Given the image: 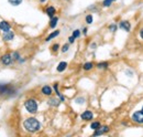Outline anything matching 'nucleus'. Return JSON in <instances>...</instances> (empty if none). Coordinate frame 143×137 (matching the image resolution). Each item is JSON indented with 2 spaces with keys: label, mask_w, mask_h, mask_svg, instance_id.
Returning a JSON list of instances; mask_svg holds the SVG:
<instances>
[{
  "label": "nucleus",
  "mask_w": 143,
  "mask_h": 137,
  "mask_svg": "<svg viewBox=\"0 0 143 137\" xmlns=\"http://www.w3.org/2000/svg\"><path fill=\"white\" fill-rule=\"evenodd\" d=\"M23 126L28 132H30V133H35V132L40 130V128H41L40 122L36 118H34V117H30V118L25 120L23 123Z\"/></svg>",
  "instance_id": "obj_1"
},
{
  "label": "nucleus",
  "mask_w": 143,
  "mask_h": 137,
  "mask_svg": "<svg viewBox=\"0 0 143 137\" xmlns=\"http://www.w3.org/2000/svg\"><path fill=\"white\" fill-rule=\"evenodd\" d=\"M24 106L26 108V111L29 113H32V114H34V113H36V111H38V103H36V101L33 100V98L28 100L24 103Z\"/></svg>",
  "instance_id": "obj_2"
},
{
  "label": "nucleus",
  "mask_w": 143,
  "mask_h": 137,
  "mask_svg": "<svg viewBox=\"0 0 143 137\" xmlns=\"http://www.w3.org/2000/svg\"><path fill=\"white\" fill-rule=\"evenodd\" d=\"M132 121L134 123H138V124H143V110L133 113Z\"/></svg>",
  "instance_id": "obj_3"
},
{
  "label": "nucleus",
  "mask_w": 143,
  "mask_h": 137,
  "mask_svg": "<svg viewBox=\"0 0 143 137\" xmlns=\"http://www.w3.org/2000/svg\"><path fill=\"white\" fill-rule=\"evenodd\" d=\"M13 92V90L9 86V85H6V84H0V94L3 95V94H11Z\"/></svg>",
  "instance_id": "obj_4"
},
{
  "label": "nucleus",
  "mask_w": 143,
  "mask_h": 137,
  "mask_svg": "<svg viewBox=\"0 0 143 137\" xmlns=\"http://www.w3.org/2000/svg\"><path fill=\"white\" fill-rule=\"evenodd\" d=\"M119 27H120V29H122V30H124V31H130V29H131V25H130V22L129 21H121L120 22V25H119Z\"/></svg>",
  "instance_id": "obj_5"
},
{
  "label": "nucleus",
  "mask_w": 143,
  "mask_h": 137,
  "mask_svg": "<svg viewBox=\"0 0 143 137\" xmlns=\"http://www.w3.org/2000/svg\"><path fill=\"white\" fill-rule=\"evenodd\" d=\"M13 59H12V55H10V54H4L2 58H1V62L4 64V65H9L11 63V61H12Z\"/></svg>",
  "instance_id": "obj_6"
},
{
  "label": "nucleus",
  "mask_w": 143,
  "mask_h": 137,
  "mask_svg": "<svg viewBox=\"0 0 143 137\" xmlns=\"http://www.w3.org/2000/svg\"><path fill=\"white\" fill-rule=\"evenodd\" d=\"M93 113H91L90 111H85L84 113L81 114V120H84V121H90V120H93Z\"/></svg>",
  "instance_id": "obj_7"
},
{
  "label": "nucleus",
  "mask_w": 143,
  "mask_h": 137,
  "mask_svg": "<svg viewBox=\"0 0 143 137\" xmlns=\"http://www.w3.org/2000/svg\"><path fill=\"white\" fill-rule=\"evenodd\" d=\"M109 130V127L108 126H103V127H99L98 129H96L94 136H98V135H101V134H105L107 133V132Z\"/></svg>",
  "instance_id": "obj_8"
},
{
  "label": "nucleus",
  "mask_w": 143,
  "mask_h": 137,
  "mask_svg": "<svg viewBox=\"0 0 143 137\" xmlns=\"http://www.w3.org/2000/svg\"><path fill=\"white\" fill-rule=\"evenodd\" d=\"M0 30L3 32H9L10 31V25L6 21H1L0 22Z\"/></svg>",
  "instance_id": "obj_9"
},
{
  "label": "nucleus",
  "mask_w": 143,
  "mask_h": 137,
  "mask_svg": "<svg viewBox=\"0 0 143 137\" xmlns=\"http://www.w3.org/2000/svg\"><path fill=\"white\" fill-rule=\"evenodd\" d=\"M3 40L4 41H11L13 38H15V33H13L12 31H9V32H4V34H3Z\"/></svg>",
  "instance_id": "obj_10"
},
{
  "label": "nucleus",
  "mask_w": 143,
  "mask_h": 137,
  "mask_svg": "<svg viewBox=\"0 0 143 137\" xmlns=\"http://www.w3.org/2000/svg\"><path fill=\"white\" fill-rule=\"evenodd\" d=\"M42 93L44 95H51V94H52V88H51L49 85H45L42 87Z\"/></svg>",
  "instance_id": "obj_11"
},
{
  "label": "nucleus",
  "mask_w": 143,
  "mask_h": 137,
  "mask_svg": "<svg viewBox=\"0 0 143 137\" xmlns=\"http://www.w3.org/2000/svg\"><path fill=\"white\" fill-rule=\"evenodd\" d=\"M66 68H67V63L66 62H61L58 64V67H57V71H58V72H63Z\"/></svg>",
  "instance_id": "obj_12"
},
{
  "label": "nucleus",
  "mask_w": 143,
  "mask_h": 137,
  "mask_svg": "<svg viewBox=\"0 0 143 137\" xmlns=\"http://www.w3.org/2000/svg\"><path fill=\"white\" fill-rule=\"evenodd\" d=\"M46 13H47V16H49V17L53 18L54 13H55V8H54V7H49V8L46 9Z\"/></svg>",
  "instance_id": "obj_13"
},
{
  "label": "nucleus",
  "mask_w": 143,
  "mask_h": 137,
  "mask_svg": "<svg viewBox=\"0 0 143 137\" xmlns=\"http://www.w3.org/2000/svg\"><path fill=\"white\" fill-rule=\"evenodd\" d=\"M57 21H58V18L57 17H53L51 19V23H50V27L51 28H55L57 25Z\"/></svg>",
  "instance_id": "obj_14"
},
{
  "label": "nucleus",
  "mask_w": 143,
  "mask_h": 137,
  "mask_svg": "<svg viewBox=\"0 0 143 137\" xmlns=\"http://www.w3.org/2000/svg\"><path fill=\"white\" fill-rule=\"evenodd\" d=\"M59 34V30H56V31H54L53 32V33H51L47 38H46V40H45V41H50V40H52L53 39V38H55V37H57Z\"/></svg>",
  "instance_id": "obj_15"
},
{
  "label": "nucleus",
  "mask_w": 143,
  "mask_h": 137,
  "mask_svg": "<svg viewBox=\"0 0 143 137\" xmlns=\"http://www.w3.org/2000/svg\"><path fill=\"white\" fill-rule=\"evenodd\" d=\"M93 67H94V64L91 63V62H87V63H85L84 64V70H86V71H89V70H91L93 69Z\"/></svg>",
  "instance_id": "obj_16"
},
{
  "label": "nucleus",
  "mask_w": 143,
  "mask_h": 137,
  "mask_svg": "<svg viewBox=\"0 0 143 137\" xmlns=\"http://www.w3.org/2000/svg\"><path fill=\"white\" fill-rule=\"evenodd\" d=\"M49 104H50V105H53V106H58L59 105V101L55 100V98H52V100L49 101Z\"/></svg>",
  "instance_id": "obj_17"
},
{
  "label": "nucleus",
  "mask_w": 143,
  "mask_h": 137,
  "mask_svg": "<svg viewBox=\"0 0 143 137\" xmlns=\"http://www.w3.org/2000/svg\"><path fill=\"white\" fill-rule=\"evenodd\" d=\"M90 127H91L93 129H95V130H96V129H98L99 127H100V123H99V122H94V123H91Z\"/></svg>",
  "instance_id": "obj_18"
},
{
  "label": "nucleus",
  "mask_w": 143,
  "mask_h": 137,
  "mask_svg": "<svg viewBox=\"0 0 143 137\" xmlns=\"http://www.w3.org/2000/svg\"><path fill=\"white\" fill-rule=\"evenodd\" d=\"M9 2H10L12 6H19V4H21L22 0H8Z\"/></svg>",
  "instance_id": "obj_19"
},
{
  "label": "nucleus",
  "mask_w": 143,
  "mask_h": 137,
  "mask_svg": "<svg viewBox=\"0 0 143 137\" xmlns=\"http://www.w3.org/2000/svg\"><path fill=\"white\" fill-rule=\"evenodd\" d=\"M114 1V0H104L103 1V6L104 7H109V6H111V3Z\"/></svg>",
  "instance_id": "obj_20"
},
{
  "label": "nucleus",
  "mask_w": 143,
  "mask_h": 137,
  "mask_svg": "<svg viewBox=\"0 0 143 137\" xmlns=\"http://www.w3.org/2000/svg\"><path fill=\"white\" fill-rule=\"evenodd\" d=\"M108 63L107 62H103V63H99L98 65H97V67H98L99 69H106V68H108Z\"/></svg>",
  "instance_id": "obj_21"
},
{
  "label": "nucleus",
  "mask_w": 143,
  "mask_h": 137,
  "mask_svg": "<svg viewBox=\"0 0 143 137\" xmlns=\"http://www.w3.org/2000/svg\"><path fill=\"white\" fill-rule=\"evenodd\" d=\"M86 22L90 25V23L93 22V16H91V15H88V16H87V17H86Z\"/></svg>",
  "instance_id": "obj_22"
},
{
  "label": "nucleus",
  "mask_w": 143,
  "mask_h": 137,
  "mask_svg": "<svg viewBox=\"0 0 143 137\" xmlns=\"http://www.w3.org/2000/svg\"><path fill=\"white\" fill-rule=\"evenodd\" d=\"M19 58H20L19 53H18V52H13V53H12V59L13 60H19Z\"/></svg>",
  "instance_id": "obj_23"
},
{
  "label": "nucleus",
  "mask_w": 143,
  "mask_h": 137,
  "mask_svg": "<svg viewBox=\"0 0 143 137\" xmlns=\"http://www.w3.org/2000/svg\"><path fill=\"white\" fill-rule=\"evenodd\" d=\"M75 102L77 103V104H83L85 102V98H83V97H78V98H76L75 100Z\"/></svg>",
  "instance_id": "obj_24"
},
{
  "label": "nucleus",
  "mask_w": 143,
  "mask_h": 137,
  "mask_svg": "<svg viewBox=\"0 0 143 137\" xmlns=\"http://www.w3.org/2000/svg\"><path fill=\"white\" fill-rule=\"evenodd\" d=\"M79 34H80L79 30H75V31L73 32V37H75V38H78V37H79Z\"/></svg>",
  "instance_id": "obj_25"
},
{
  "label": "nucleus",
  "mask_w": 143,
  "mask_h": 137,
  "mask_svg": "<svg viewBox=\"0 0 143 137\" xmlns=\"http://www.w3.org/2000/svg\"><path fill=\"white\" fill-rule=\"evenodd\" d=\"M109 29H110V31H112V32H114V31H116V30H117V26H116V25H111V26H110V27H109Z\"/></svg>",
  "instance_id": "obj_26"
},
{
  "label": "nucleus",
  "mask_w": 143,
  "mask_h": 137,
  "mask_svg": "<svg viewBox=\"0 0 143 137\" xmlns=\"http://www.w3.org/2000/svg\"><path fill=\"white\" fill-rule=\"evenodd\" d=\"M58 49H59V45H58L57 43H56V44H54V45L52 46V51H54V52H56Z\"/></svg>",
  "instance_id": "obj_27"
},
{
  "label": "nucleus",
  "mask_w": 143,
  "mask_h": 137,
  "mask_svg": "<svg viewBox=\"0 0 143 137\" xmlns=\"http://www.w3.org/2000/svg\"><path fill=\"white\" fill-rule=\"evenodd\" d=\"M67 50H68V44H64L62 48V52H66Z\"/></svg>",
  "instance_id": "obj_28"
},
{
  "label": "nucleus",
  "mask_w": 143,
  "mask_h": 137,
  "mask_svg": "<svg viewBox=\"0 0 143 137\" xmlns=\"http://www.w3.org/2000/svg\"><path fill=\"white\" fill-rule=\"evenodd\" d=\"M75 39H76V38L75 37H70V39H68V40H70V43H74V41H75Z\"/></svg>",
  "instance_id": "obj_29"
},
{
  "label": "nucleus",
  "mask_w": 143,
  "mask_h": 137,
  "mask_svg": "<svg viewBox=\"0 0 143 137\" xmlns=\"http://www.w3.org/2000/svg\"><path fill=\"white\" fill-rule=\"evenodd\" d=\"M140 37H141L142 39H143V28H142V29L140 30Z\"/></svg>",
  "instance_id": "obj_30"
},
{
  "label": "nucleus",
  "mask_w": 143,
  "mask_h": 137,
  "mask_svg": "<svg viewBox=\"0 0 143 137\" xmlns=\"http://www.w3.org/2000/svg\"><path fill=\"white\" fill-rule=\"evenodd\" d=\"M83 32H84V34H86V33H87V29H86V28H85L84 30H83Z\"/></svg>",
  "instance_id": "obj_31"
},
{
  "label": "nucleus",
  "mask_w": 143,
  "mask_h": 137,
  "mask_svg": "<svg viewBox=\"0 0 143 137\" xmlns=\"http://www.w3.org/2000/svg\"><path fill=\"white\" fill-rule=\"evenodd\" d=\"M40 1H41V2H44V1H45V0H40Z\"/></svg>",
  "instance_id": "obj_32"
},
{
  "label": "nucleus",
  "mask_w": 143,
  "mask_h": 137,
  "mask_svg": "<svg viewBox=\"0 0 143 137\" xmlns=\"http://www.w3.org/2000/svg\"><path fill=\"white\" fill-rule=\"evenodd\" d=\"M142 110H143V108H142Z\"/></svg>",
  "instance_id": "obj_33"
}]
</instances>
